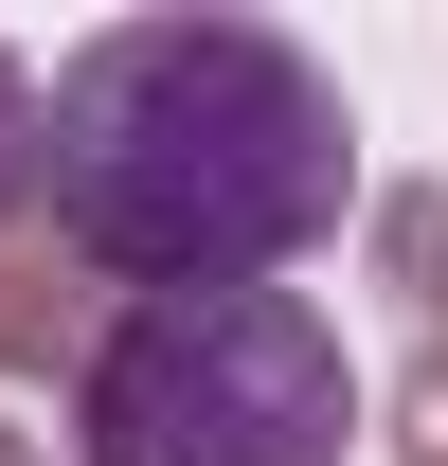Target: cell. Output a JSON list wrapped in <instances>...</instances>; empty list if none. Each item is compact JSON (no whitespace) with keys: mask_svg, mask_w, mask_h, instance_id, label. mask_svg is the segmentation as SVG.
<instances>
[{"mask_svg":"<svg viewBox=\"0 0 448 466\" xmlns=\"http://www.w3.org/2000/svg\"><path fill=\"white\" fill-rule=\"evenodd\" d=\"M90 466H341L359 449V359L305 288H126L72 377Z\"/></svg>","mask_w":448,"mask_h":466,"instance_id":"2","label":"cell"},{"mask_svg":"<svg viewBox=\"0 0 448 466\" xmlns=\"http://www.w3.org/2000/svg\"><path fill=\"white\" fill-rule=\"evenodd\" d=\"M36 179H55V233L126 288H287L359 216V108L287 18L162 0L55 55Z\"/></svg>","mask_w":448,"mask_h":466,"instance_id":"1","label":"cell"},{"mask_svg":"<svg viewBox=\"0 0 448 466\" xmlns=\"http://www.w3.org/2000/svg\"><path fill=\"white\" fill-rule=\"evenodd\" d=\"M36 126H55V90H36V72L0 55V216H18V198H36Z\"/></svg>","mask_w":448,"mask_h":466,"instance_id":"3","label":"cell"}]
</instances>
